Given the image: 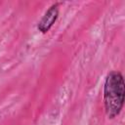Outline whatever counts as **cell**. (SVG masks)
Listing matches in <instances>:
<instances>
[{"instance_id": "cell-1", "label": "cell", "mask_w": 125, "mask_h": 125, "mask_svg": "<svg viewBox=\"0 0 125 125\" xmlns=\"http://www.w3.org/2000/svg\"><path fill=\"white\" fill-rule=\"evenodd\" d=\"M125 83L120 71H110L104 84V106L106 116L113 119L118 116L124 105Z\"/></svg>"}, {"instance_id": "cell-2", "label": "cell", "mask_w": 125, "mask_h": 125, "mask_svg": "<svg viewBox=\"0 0 125 125\" xmlns=\"http://www.w3.org/2000/svg\"><path fill=\"white\" fill-rule=\"evenodd\" d=\"M59 13H60V9H59V3H55L53 4L43 15V17L41 18V20L38 21L37 23V29L41 32V33H47L51 27L54 25V23L57 21L58 18H59Z\"/></svg>"}]
</instances>
